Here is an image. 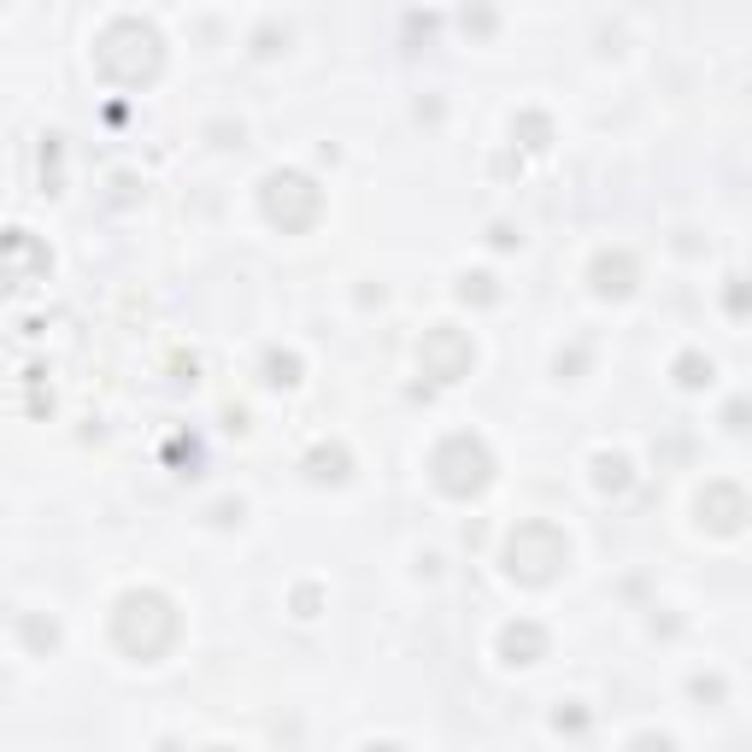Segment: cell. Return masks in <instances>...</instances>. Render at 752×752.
Masks as SVG:
<instances>
[{
  "mask_svg": "<svg viewBox=\"0 0 752 752\" xmlns=\"http://www.w3.org/2000/svg\"><path fill=\"white\" fill-rule=\"evenodd\" d=\"M500 647L512 653V664H535V653H541L547 641H541V629H529V624H524V629H505V641H500Z\"/></svg>",
  "mask_w": 752,
  "mask_h": 752,
  "instance_id": "4",
  "label": "cell"
},
{
  "mask_svg": "<svg viewBox=\"0 0 752 752\" xmlns=\"http://www.w3.org/2000/svg\"><path fill=\"white\" fill-rule=\"evenodd\" d=\"M424 359H441V365H436V376H441V383H453V376L471 365V347L459 341L453 329H436V336L424 341Z\"/></svg>",
  "mask_w": 752,
  "mask_h": 752,
  "instance_id": "3",
  "label": "cell"
},
{
  "mask_svg": "<svg viewBox=\"0 0 752 752\" xmlns=\"http://www.w3.org/2000/svg\"><path fill=\"white\" fill-rule=\"evenodd\" d=\"M436 471H441V488H447V494H471V488H482V476H488V453H482V447H476L471 436H459V441L441 447Z\"/></svg>",
  "mask_w": 752,
  "mask_h": 752,
  "instance_id": "2",
  "label": "cell"
},
{
  "mask_svg": "<svg viewBox=\"0 0 752 752\" xmlns=\"http://www.w3.org/2000/svg\"><path fill=\"white\" fill-rule=\"evenodd\" d=\"M505 564H512V576H529V582L553 576V564H564V541H559V529H547V524H524V529L512 535V547H505Z\"/></svg>",
  "mask_w": 752,
  "mask_h": 752,
  "instance_id": "1",
  "label": "cell"
}]
</instances>
